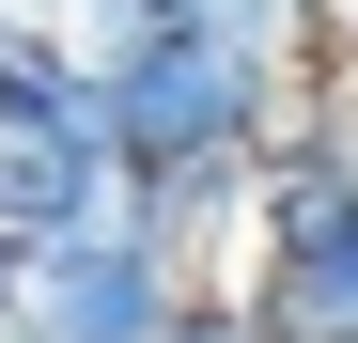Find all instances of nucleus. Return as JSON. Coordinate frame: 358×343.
<instances>
[{"label":"nucleus","mask_w":358,"mask_h":343,"mask_svg":"<svg viewBox=\"0 0 358 343\" xmlns=\"http://www.w3.org/2000/svg\"><path fill=\"white\" fill-rule=\"evenodd\" d=\"M16 297H31V250L0 234V343H16Z\"/></svg>","instance_id":"obj_8"},{"label":"nucleus","mask_w":358,"mask_h":343,"mask_svg":"<svg viewBox=\"0 0 358 343\" xmlns=\"http://www.w3.org/2000/svg\"><path fill=\"white\" fill-rule=\"evenodd\" d=\"M296 94H312V63H296V47H218V31H156L141 63H109V109H125V172L265 156Z\"/></svg>","instance_id":"obj_1"},{"label":"nucleus","mask_w":358,"mask_h":343,"mask_svg":"<svg viewBox=\"0 0 358 343\" xmlns=\"http://www.w3.org/2000/svg\"><path fill=\"white\" fill-rule=\"evenodd\" d=\"M78 47L47 31V0H0V94H31V78H63Z\"/></svg>","instance_id":"obj_7"},{"label":"nucleus","mask_w":358,"mask_h":343,"mask_svg":"<svg viewBox=\"0 0 358 343\" xmlns=\"http://www.w3.org/2000/svg\"><path fill=\"white\" fill-rule=\"evenodd\" d=\"M171 31H218V47H296L312 63V0H156Z\"/></svg>","instance_id":"obj_5"},{"label":"nucleus","mask_w":358,"mask_h":343,"mask_svg":"<svg viewBox=\"0 0 358 343\" xmlns=\"http://www.w3.org/2000/svg\"><path fill=\"white\" fill-rule=\"evenodd\" d=\"M250 297H265V328H280V343H358V234L250 265Z\"/></svg>","instance_id":"obj_4"},{"label":"nucleus","mask_w":358,"mask_h":343,"mask_svg":"<svg viewBox=\"0 0 358 343\" xmlns=\"http://www.w3.org/2000/svg\"><path fill=\"white\" fill-rule=\"evenodd\" d=\"M156 343H280V328H265V297H250V281H187V312H171Z\"/></svg>","instance_id":"obj_6"},{"label":"nucleus","mask_w":358,"mask_h":343,"mask_svg":"<svg viewBox=\"0 0 358 343\" xmlns=\"http://www.w3.org/2000/svg\"><path fill=\"white\" fill-rule=\"evenodd\" d=\"M125 188H141V172H125V109H109L94 63L31 78V94H0V234H16V250L94 234Z\"/></svg>","instance_id":"obj_2"},{"label":"nucleus","mask_w":358,"mask_h":343,"mask_svg":"<svg viewBox=\"0 0 358 343\" xmlns=\"http://www.w3.org/2000/svg\"><path fill=\"white\" fill-rule=\"evenodd\" d=\"M171 312H187V265H171V234L141 218V188L94 218V234L31 250V297H16V343H156Z\"/></svg>","instance_id":"obj_3"}]
</instances>
